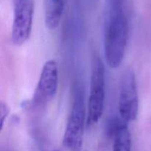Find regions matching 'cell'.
Wrapping results in <instances>:
<instances>
[{"label":"cell","mask_w":151,"mask_h":151,"mask_svg":"<svg viewBox=\"0 0 151 151\" xmlns=\"http://www.w3.org/2000/svg\"><path fill=\"white\" fill-rule=\"evenodd\" d=\"M106 97V75L103 62L100 56L93 58L91 82L88 102L87 123L89 126L97 123L103 114Z\"/></svg>","instance_id":"cell-2"},{"label":"cell","mask_w":151,"mask_h":151,"mask_svg":"<svg viewBox=\"0 0 151 151\" xmlns=\"http://www.w3.org/2000/svg\"><path fill=\"white\" fill-rule=\"evenodd\" d=\"M123 0L109 1L104 32L105 58L108 66L116 69L122 63L128 40V20Z\"/></svg>","instance_id":"cell-1"},{"label":"cell","mask_w":151,"mask_h":151,"mask_svg":"<svg viewBox=\"0 0 151 151\" xmlns=\"http://www.w3.org/2000/svg\"><path fill=\"white\" fill-rule=\"evenodd\" d=\"M58 87V69L54 60H49L43 66L33 95L36 106L48 104L56 95Z\"/></svg>","instance_id":"cell-6"},{"label":"cell","mask_w":151,"mask_h":151,"mask_svg":"<svg viewBox=\"0 0 151 151\" xmlns=\"http://www.w3.org/2000/svg\"><path fill=\"white\" fill-rule=\"evenodd\" d=\"M64 10L63 0H47L45 10V24L48 29L58 26Z\"/></svg>","instance_id":"cell-8"},{"label":"cell","mask_w":151,"mask_h":151,"mask_svg":"<svg viewBox=\"0 0 151 151\" xmlns=\"http://www.w3.org/2000/svg\"><path fill=\"white\" fill-rule=\"evenodd\" d=\"M34 15V0H13L11 39L16 46L24 44L30 35Z\"/></svg>","instance_id":"cell-5"},{"label":"cell","mask_w":151,"mask_h":151,"mask_svg":"<svg viewBox=\"0 0 151 151\" xmlns=\"http://www.w3.org/2000/svg\"><path fill=\"white\" fill-rule=\"evenodd\" d=\"M84 125H85V106L83 94L80 88L75 94L74 102L68 119L63 145L68 151H81L83 145Z\"/></svg>","instance_id":"cell-3"},{"label":"cell","mask_w":151,"mask_h":151,"mask_svg":"<svg viewBox=\"0 0 151 151\" xmlns=\"http://www.w3.org/2000/svg\"><path fill=\"white\" fill-rule=\"evenodd\" d=\"M10 109L7 104L4 102L1 101L0 103V123H1V131H2L3 127H4V123L5 119L10 114Z\"/></svg>","instance_id":"cell-9"},{"label":"cell","mask_w":151,"mask_h":151,"mask_svg":"<svg viewBox=\"0 0 151 151\" xmlns=\"http://www.w3.org/2000/svg\"><path fill=\"white\" fill-rule=\"evenodd\" d=\"M110 134L113 138V151H131L132 139L126 122L115 119L110 127Z\"/></svg>","instance_id":"cell-7"},{"label":"cell","mask_w":151,"mask_h":151,"mask_svg":"<svg viewBox=\"0 0 151 151\" xmlns=\"http://www.w3.org/2000/svg\"><path fill=\"white\" fill-rule=\"evenodd\" d=\"M120 118L126 122H133L139 113V97L137 81L134 71L128 69L122 74L119 96Z\"/></svg>","instance_id":"cell-4"}]
</instances>
